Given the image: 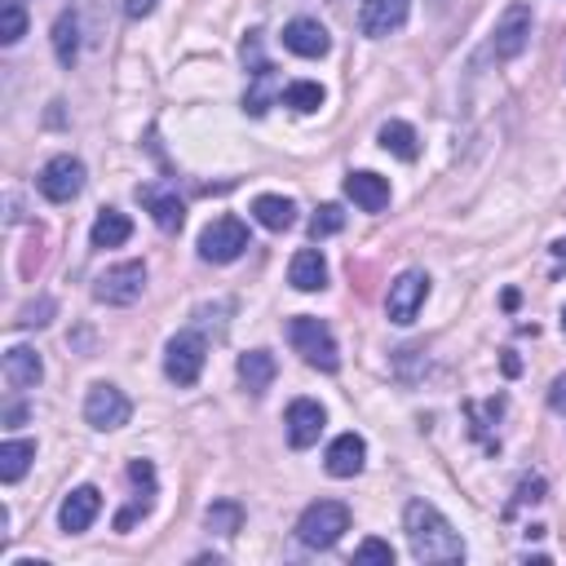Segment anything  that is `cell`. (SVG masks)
I'll list each match as a JSON object with an SVG mask.
<instances>
[{
    "mask_svg": "<svg viewBox=\"0 0 566 566\" xmlns=\"http://www.w3.org/2000/svg\"><path fill=\"white\" fill-rule=\"evenodd\" d=\"M403 531H407V544H412L416 562H460L465 557V540L451 531V522L429 500H412L407 504Z\"/></svg>",
    "mask_w": 566,
    "mask_h": 566,
    "instance_id": "obj_1",
    "label": "cell"
},
{
    "mask_svg": "<svg viewBox=\"0 0 566 566\" xmlns=\"http://www.w3.org/2000/svg\"><path fill=\"white\" fill-rule=\"evenodd\" d=\"M289 341H293V350H297L311 368H319V372H337V368H341L337 337H333V328H328L324 319H315V315L289 319Z\"/></svg>",
    "mask_w": 566,
    "mask_h": 566,
    "instance_id": "obj_2",
    "label": "cell"
},
{
    "mask_svg": "<svg viewBox=\"0 0 566 566\" xmlns=\"http://www.w3.org/2000/svg\"><path fill=\"white\" fill-rule=\"evenodd\" d=\"M350 531V509L341 500H315L302 518H297V540L306 548H333L341 535Z\"/></svg>",
    "mask_w": 566,
    "mask_h": 566,
    "instance_id": "obj_3",
    "label": "cell"
},
{
    "mask_svg": "<svg viewBox=\"0 0 566 566\" xmlns=\"http://www.w3.org/2000/svg\"><path fill=\"white\" fill-rule=\"evenodd\" d=\"M142 293H146V265L142 261H120L107 274H98V283H94V297L102 306H133Z\"/></svg>",
    "mask_w": 566,
    "mask_h": 566,
    "instance_id": "obj_4",
    "label": "cell"
},
{
    "mask_svg": "<svg viewBox=\"0 0 566 566\" xmlns=\"http://www.w3.org/2000/svg\"><path fill=\"white\" fill-rule=\"evenodd\" d=\"M204 363H208V341L199 333H177L164 350V372L173 385H195Z\"/></svg>",
    "mask_w": 566,
    "mask_h": 566,
    "instance_id": "obj_5",
    "label": "cell"
},
{
    "mask_svg": "<svg viewBox=\"0 0 566 566\" xmlns=\"http://www.w3.org/2000/svg\"><path fill=\"white\" fill-rule=\"evenodd\" d=\"M243 248H248V226L239 217H217L199 235V257L213 261V265H226V261L243 257Z\"/></svg>",
    "mask_w": 566,
    "mask_h": 566,
    "instance_id": "obj_6",
    "label": "cell"
},
{
    "mask_svg": "<svg viewBox=\"0 0 566 566\" xmlns=\"http://www.w3.org/2000/svg\"><path fill=\"white\" fill-rule=\"evenodd\" d=\"M425 297H429V274L425 270H403L394 283H390V297H385V315L394 319V324H416V315H421V306H425Z\"/></svg>",
    "mask_w": 566,
    "mask_h": 566,
    "instance_id": "obj_7",
    "label": "cell"
},
{
    "mask_svg": "<svg viewBox=\"0 0 566 566\" xmlns=\"http://www.w3.org/2000/svg\"><path fill=\"white\" fill-rule=\"evenodd\" d=\"M129 416H133V403H129V394L120 385H107V381L89 385V394H85V421L94 429H120V425H129Z\"/></svg>",
    "mask_w": 566,
    "mask_h": 566,
    "instance_id": "obj_8",
    "label": "cell"
},
{
    "mask_svg": "<svg viewBox=\"0 0 566 566\" xmlns=\"http://www.w3.org/2000/svg\"><path fill=\"white\" fill-rule=\"evenodd\" d=\"M85 191V164L76 155H58L41 168V195L50 204H72Z\"/></svg>",
    "mask_w": 566,
    "mask_h": 566,
    "instance_id": "obj_9",
    "label": "cell"
},
{
    "mask_svg": "<svg viewBox=\"0 0 566 566\" xmlns=\"http://www.w3.org/2000/svg\"><path fill=\"white\" fill-rule=\"evenodd\" d=\"M526 45H531V6L513 0V6L500 14L496 32H491V50H496V58L509 63V58H518Z\"/></svg>",
    "mask_w": 566,
    "mask_h": 566,
    "instance_id": "obj_10",
    "label": "cell"
},
{
    "mask_svg": "<svg viewBox=\"0 0 566 566\" xmlns=\"http://www.w3.org/2000/svg\"><path fill=\"white\" fill-rule=\"evenodd\" d=\"M407 10H412V0H363V10H359V32L363 36H394L403 23H407Z\"/></svg>",
    "mask_w": 566,
    "mask_h": 566,
    "instance_id": "obj_11",
    "label": "cell"
},
{
    "mask_svg": "<svg viewBox=\"0 0 566 566\" xmlns=\"http://www.w3.org/2000/svg\"><path fill=\"white\" fill-rule=\"evenodd\" d=\"M283 425H289V443H293L297 451H306V447L319 443V434H324V425H328V412H324L315 399H297V403L289 407V416H283Z\"/></svg>",
    "mask_w": 566,
    "mask_h": 566,
    "instance_id": "obj_12",
    "label": "cell"
},
{
    "mask_svg": "<svg viewBox=\"0 0 566 566\" xmlns=\"http://www.w3.org/2000/svg\"><path fill=\"white\" fill-rule=\"evenodd\" d=\"M138 199H142V208L155 217V226L160 230H182V221H186V204L177 199V191H168V186H155V182H146V186H138Z\"/></svg>",
    "mask_w": 566,
    "mask_h": 566,
    "instance_id": "obj_13",
    "label": "cell"
},
{
    "mask_svg": "<svg viewBox=\"0 0 566 566\" xmlns=\"http://www.w3.org/2000/svg\"><path fill=\"white\" fill-rule=\"evenodd\" d=\"M328 28L319 19H293L283 28V50L297 54V58H324L328 54Z\"/></svg>",
    "mask_w": 566,
    "mask_h": 566,
    "instance_id": "obj_14",
    "label": "cell"
},
{
    "mask_svg": "<svg viewBox=\"0 0 566 566\" xmlns=\"http://www.w3.org/2000/svg\"><path fill=\"white\" fill-rule=\"evenodd\" d=\"M98 509H102V491H98V487H76V491L63 500L58 522H63V531H67V535H80V531H89V526H94Z\"/></svg>",
    "mask_w": 566,
    "mask_h": 566,
    "instance_id": "obj_15",
    "label": "cell"
},
{
    "mask_svg": "<svg viewBox=\"0 0 566 566\" xmlns=\"http://www.w3.org/2000/svg\"><path fill=\"white\" fill-rule=\"evenodd\" d=\"M363 460H368V443H363L359 434L333 438V447H328V456H324V465H328L333 478H355V474H363Z\"/></svg>",
    "mask_w": 566,
    "mask_h": 566,
    "instance_id": "obj_16",
    "label": "cell"
},
{
    "mask_svg": "<svg viewBox=\"0 0 566 566\" xmlns=\"http://www.w3.org/2000/svg\"><path fill=\"white\" fill-rule=\"evenodd\" d=\"M289 283L297 293H319V289H328V261H324V252L319 248H302L297 257H293V265H289Z\"/></svg>",
    "mask_w": 566,
    "mask_h": 566,
    "instance_id": "obj_17",
    "label": "cell"
},
{
    "mask_svg": "<svg viewBox=\"0 0 566 566\" xmlns=\"http://www.w3.org/2000/svg\"><path fill=\"white\" fill-rule=\"evenodd\" d=\"M346 195L363 208V213H381L390 204V182L381 173H350L346 177Z\"/></svg>",
    "mask_w": 566,
    "mask_h": 566,
    "instance_id": "obj_18",
    "label": "cell"
},
{
    "mask_svg": "<svg viewBox=\"0 0 566 566\" xmlns=\"http://www.w3.org/2000/svg\"><path fill=\"white\" fill-rule=\"evenodd\" d=\"M41 377H45V363H41V355H36V350H28V346L6 350V381H10L14 390H32V385H41Z\"/></svg>",
    "mask_w": 566,
    "mask_h": 566,
    "instance_id": "obj_19",
    "label": "cell"
},
{
    "mask_svg": "<svg viewBox=\"0 0 566 566\" xmlns=\"http://www.w3.org/2000/svg\"><path fill=\"white\" fill-rule=\"evenodd\" d=\"M274 372H279V363H274L270 350H248L239 359V381H243L248 394H265L274 385Z\"/></svg>",
    "mask_w": 566,
    "mask_h": 566,
    "instance_id": "obj_20",
    "label": "cell"
},
{
    "mask_svg": "<svg viewBox=\"0 0 566 566\" xmlns=\"http://www.w3.org/2000/svg\"><path fill=\"white\" fill-rule=\"evenodd\" d=\"M36 460V443L32 438H10V443H0V478L6 482H19Z\"/></svg>",
    "mask_w": 566,
    "mask_h": 566,
    "instance_id": "obj_21",
    "label": "cell"
},
{
    "mask_svg": "<svg viewBox=\"0 0 566 566\" xmlns=\"http://www.w3.org/2000/svg\"><path fill=\"white\" fill-rule=\"evenodd\" d=\"M252 217L265 230H289L297 221V208H293V199H283V195H257L252 199Z\"/></svg>",
    "mask_w": 566,
    "mask_h": 566,
    "instance_id": "obj_22",
    "label": "cell"
},
{
    "mask_svg": "<svg viewBox=\"0 0 566 566\" xmlns=\"http://www.w3.org/2000/svg\"><path fill=\"white\" fill-rule=\"evenodd\" d=\"M129 235H133V221L124 213H116V208H102L98 221H94V230H89L94 248H120Z\"/></svg>",
    "mask_w": 566,
    "mask_h": 566,
    "instance_id": "obj_23",
    "label": "cell"
},
{
    "mask_svg": "<svg viewBox=\"0 0 566 566\" xmlns=\"http://www.w3.org/2000/svg\"><path fill=\"white\" fill-rule=\"evenodd\" d=\"M381 146H385L390 155H399V160H416V155H421L416 129L403 124V120H385V124H381Z\"/></svg>",
    "mask_w": 566,
    "mask_h": 566,
    "instance_id": "obj_24",
    "label": "cell"
},
{
    "mask_svg": "<svg viewBox=\"0 0 566 566\" xmlns=\"http://www.w3.org/2000/svg\"><path fill=\"white\" fill-rule=\"evenodd\" d=\"M28 36V6L23 0H0V45H19Z\"/></svg>",
    "mask_w": 566,
    "mask_h": 566,
    "instance_id": "obj_25",
    "label": "cell"
},
{
    "mask_svg": "<svg viewBox=\"0 0 566 566\" xmlns=\"http://www.w3.org/2000/svg\"><path fill=\"white\" fill-rule=\"evenodd\" d=\"M54 54H58L63 67L76 63V54H80V23H76V14H63L54 23Z\"/></svg>",
    "mask_w": 566,
    "mask_h": 566,
    "instance_id": "obj_26",
    "label": "cell"
},
{
    "mask_svg": "<svg viewBox=\"0 0 566 566\" xmlns=\"http://www.w3.org/2000/svg\"><path fill=\"white\" fill-rule=\"evenodd\" d=\"M257 85L248 89V98H243V111L248 116H265L270 111V98H274V67H265V63H257Z\"/></svg>",
    "mask_w": 566,
    "mask_h": 566,
    "instance_id": "obj_27",
    "label": "cell"
},
{
    "mask_svg": "<svg viewBox=\"0 0 566 566\" xmlns=\"http://www.w3.org/2000/svg\"><path fill=\"white\" fill-rule=\"evenodd\" d=\"M283 107H293V111H302V116L319 111V107H324V85H315V80L289 85V89H283Z\"/></svg>",
    "mask_w": 566,
    "mask_h": 566,
    "instance_id": "obj_28",
    "label": "cell"
},
{
    "mask_svg": "<svg viewBox=\"0 0 566 566\" xmlns=\"http://www.w3.org/2000/svg\"><path fill=\"white\" fill-rule=\"evenodd\" d=\"M204 526H208V531H217V535H235V531L243 526V509H239V500H217V504L204 513Z\"/></svg>",
    "mask_w": 566,
    "mask_h": 566,
    "instance_id": "obj_29",
    "label": "cell"
},
{
    "mask_svg": "<svg viewBox=\"0 0 566 566\" xmlns=\"http://www.w3.org/2000/svg\"><path fill=\"white\" fill-rule=\"evenodd\" d=\"M346 226V213H341V204H324L315 217H311V235L315 239H328V235H337Z\"/></svg>",
    "mask_w": 566,
    "mask_h": 566,
    "instance_id": "obj_30",
    "label": "cell"
},
{
    "mask_svg": "<svg viewBox=\"0 0 566 566\" xmlns=\"http://www.w3.org/2000/svg\"><path fill=\"white\" fill-rule=\"evenodd\" d=\"M355 562H381V566H394V548L385 540H363L355 548Z\"/></svg>",
    "mask_w": 566,
    "mask_h": 566,
    "instance_id": "obj_31",
    "label": "cell"
},
{
    "mask_svg": "<svg viewBox=\"0 0 566 566\" xmlns=\"http://www.w3.org/2000/svg\"><path fill=\"white\" fill-rule=\"evenodd\" d=\"M50 315H54V302L45 297V302H36V306H28V311L19 315V324H23V328H45V324H50Z\"/></svg>",
    "mask_w": 566,
    "mask_h": 566,
    "instance_id": "obj_32",
    "label": "cell"
},
{
    "mask_svg": "<svg viewBox=\"0 0 566 566\" xmlns=\"http://www.w3.org/2000/svg\"><path fill=\"white\" fill-rule=\"evenodd\" d=\"M548 407L566 416V372H562V377H553V385H548Z\"/></svg>",
    "mask_w": 566,
    "mask_h": 566,
    "instance_id": "obj_33",
    "label": "cell"
},
{
    "mask_svg": "<svg viewBox=\"0 0 566 566\" xmlns=\"http://www.w3.org/2000/svg\"><path fill=\"white\" fill-rule=\"evenodd\" d=\"M155 6H160V0H124V14L129 19H146Z\"/></svg>",
    "mask_w": 566,
    "mask_h": 566,
    "instance_id": "obj_34",
    "label": "cell"
},
{
    "mask_svg": "<svg viewBox=\"0 0 566 566\" xmlns=\"http://www.w3.org/2000/svg\"><path fill=\"white\" fill-rule=\"evenodd\" d=\"M522 372V363H518V355H504V377H518Z\"/></svg>",
    "mask_w": 566,
    "mask_h": 566,
    "instance_id": "obj_35",
    "label": "cell"
},
{
    "mask_svg": "<svg viewBox=\"0 0 566 566\" xmlns=\"http://www.w3.org/2000/svg\"><path fill=\"white\" fill-rule=\"evenodd\" d=\"M553 257H557V261H566V239H557V243H553Z\"/></svg>",
    "mask_w": 566,
    "mask_h": 566,
    "instance_id": "obj_36",
    "label": "cell"
},
{
    "mask_svg": "<svg viewBox=\"0 0 566 566\" xmlns=\"http://www.w3.org/2000/svg\"><path fill=\"white\" fill-rule=\"evenodd\" d=\"M562 333H566V311H562Z\"/></svg>",
    "mask_w": 566,
    "mask_h": 566,
    "instance_id": "obj_37",
    "label": "cell"
}]
</instances>
